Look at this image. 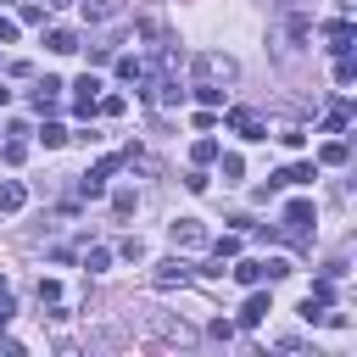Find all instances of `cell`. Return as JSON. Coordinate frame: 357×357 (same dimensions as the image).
Segmentation results:
<instances>
[{"label": "cell", "mask_w": 357, "mask_h": 357, "mask_svg": "<svg viewBox=\"0 0 357 357\" xmlns=\"http://www.w3.org/2000/svg\"><path fill=\"white\" fill-rule=\"evenodd\" d=\"M167 240H173L178 251H201V245H206V223H201V218H178V223L167 229Z\"/></svg>", "instance_id": "cell-1"}, {"label": "cell", "mask_w": 357, "mask_h": 357, "mask_svg": "<svg viewBox=\"0 0 357 357\" xmlns=\"http://www.w3.org/2000/svg\"><path fill=\"white\" fill-rule=\"evenodd\" d=\"M195 67H201V78H206V84H234V73H240V67H234V56H218V50H206Z\"/></svg>", "instance_id": "cell-2"}, {"label": "cell", "mask_w": 357, "mask_h": 357, "mask_svg": "<svg viewBox=\"0 0 357 357\" xmlns=\"http://www.w3.org/2000/svg\"><path fill=\"white\" fill-rule=\"evenodd\" d=\"M229 128H234L240 139H268V134H262V117H257V112H245V106H234V112H229Z\"/></svg>", "instance_id": "cell-3"}, {"label": "cell", "mask_w": 357, "mask_h": 357, "mask_svg": "<svg viewBox=\"0 0 357 357\" xmlns=\"http://www.w3.org/2000/svg\"><path fill=\"white\" fill-rule=\"evenodd\" d=\"M73 89H78V95H73V112H84V117H89V112H95V95H100V78H89V73H84Z\"/></svg>", "instance_id": "cell-4"}, {"label": "cell", "mask_w": 357, "mask_h": 357, "mask_svg": "<svg viewBox=\"0 0 357 357\" xmlns=\"http://www.w3.org/2000/svg\"><path fill=\"white\" fill-rule=\"evenodd\" d=\"M112 167H117V162H112V156H106V162H100V167H89V173H84V178H78V190H84V195H89V201H95V195H106V173H112Z\"/></svg>", "instance_id": "cell-5"}, {"label": "cell", "mask_w": 357, "mask_h": 357, "mask_svg": "<svg viewBox=\"0 0 357 357\" xmlns=\"http://www.w3.org/2000/svg\"><path fill=\"white\" fill-rule=\"evenodd\" d=\"M312 223H318V218H312L307 201H290V206H284V229H290V234H307Z\"/></svg>", "instance_id": "cell-6"}, {"label": "cell", "mask_w": 357, "mask_h": 357, "mask_svg": "<svg viewBox=\"0 0 357 357\" xmlns=\"http://www.w3.org/2000/svg\"><path fill=\"white\" fill-rule=\"evenodd\" d=\"M268 312H273V301H268V296L257 290V296H245V307H240V324H245V329H257V324H262Z\"/></svg>", "instance_id": "cell-7"}, {"label": "cell", "mask_w": 357, "mask_h": 357, "mask_svg": "<svg viewBox=\"0 0 357 357\" xmlns=\"http://www.w3.org/2000/svg\"><path fill=\"white\" fill-rule=\"evenodd\" d=\"M56 106H61V84H56V78H45V84L33 89V112H56Z\"/></svg>", "instance_id": "cell-8"}, {"label": "cell", "mask_w": 357, "mask_h": 357, "mask_svg": "<svg viewBox=\"0 0 357 357\" xmlns=\"http://www.w3.org/2000/svg\"><path fill=\"white\" fill-rule=\"evenodd\" d=\"M324 33H329V50H335V56H346V50H351V22H346V17H340V22H329Z\"/></svg>", "instance_id": "cell-9"}, {"label": "cell", "mask_w": 357, "mask_h": 357, "mask_svg": "<svg viewBox=\"0 0 357 357\" xmlns=\"http://www.w3.org/2000/svg\"><path fill=\"white\" fill-rule=\"evenodd\" d=\"M156 284H190V268L173 257V262H162V268H156Z\"/></svg>", "instance_id": "cell-10"}, {"label": "cell", "mask_w": 357, "mask_h": 357, "mask_svg": "<svg viewBox=\"0 0 357 357\" xmlns=\"http://www.w3.org/2000/svg\"><path fill=\"white\" fill-rule=\"evenodd\" d=\"M22 201H28V190H22L17 178H6V184H0V212H17Z\"/></svg>", "instance_id": "cell-11"}, {"label": "cell", "mask_w": 357, "mask_h": 357, "mask_svg": "<svg viewBox=\"0 0 357 357\" xmlns=\"http://www.w3.org/2000/svg\"><path fill=\"white\" fill-rule=\"evenodd\" d=\"M234 279H240V284H262V279H268V257H262V262H240Z\"/></svg>", "instance_id": "cell-12"}, {"label": "cell", "mask_w": 357, "mask_h": 357, "mask_svg": "<svg viewBox=\"0 0 357 357\" xmlns=\"http://www.w3.org/2000/svg\"><path fill=\"white\" fill-rule=\"evenodd\" d=\"M84 17H89V22H106V17H117V0H84Z\"/></svg>", "instance_id": "cell-13"}, {"label": "cell", "mask_w": 357, "mask_h": 357, "mask_svg": "<svg viewBox=\"0 0 357 357\" xmlns=\"http://www.w3.org/2000/svg\"><path fill=\"white\" fill-rule=\"evenodd\" d=\"M50 50H56V56H67V50H78V39H73V28H56V33H50Z\"/></svg>", "instance_id": "cell-14"}, {"label": "cell", "mask_w": 357, "mask_h": 357, "mask_svg": "<svg viewBox=\"0 0 357 357\" xmlns=\"http://www.w3.org/2000/svg\"><path fill=\"white\" fill-rule=\"evenodd\" d=\"M106 262H112V251H106V245H95V251H84V268H89V273H106Z\"/></svg>", "instance_id": "cell-15"}, {"label": "cell", "mask_w": 357, "mask_h": 357, "mask_svg": "<svg viewBox=\"0 0 357 357\" xmlns=\"http://www.w3.org/2000/svg\"><path fill=\"white\" fill-rule=\"evenodd\" d=\"M195 100H206V106H223V89H218V84H206V78H201V84H195Z\"/></svg>", "instance_id": "cell-16"}, {"label": "cell", "mask_w": 357, "mask_h": 357, "mask_svg": "<svg viewBox=\"0 0 357 357\" xmlns=\"http://www.w3.org/2000/svg\"><path fill=\"white\" fill-rule=\"evenodd\" d=\"M39 139L56 151V145H67V128H61V123H45V128H39Z\"/></svg>", "instance_id": "cell-17"}, {"label": "cell", "mask_w": 357, "mask_h": 357, "mask_svg": "<svg viewBox=\"0 0 357 357\" xmlns=\"http://www.w3.org/2000/svg\"><path fill=\"white\" fill-rule=\"evenodd\" d=\"M279 178H284V184H307V178H312V167H307V162H296V167H284Z\"/></svg>", "instance_id": "cell-18"}, {"label": "cell", "mask_w": 357, "mask_h": 357, "mask_svg": "<svg viewBox=\"0 0 357 357\" xmlns=\"http://www.w3.org/2000/svg\"><path fill=\"white\" fill-rule=\"evenodd\" d=\"M190 156H195V167H201V162H212V156H218V145H212V139H195V151H190Z\"/></svg>", "instance_id": "cell-19"}, {"label": "cell", "mask_w": 357, "mask_h": 357, "mask_svg": "<svg viewBox=\"0 0 357 357\" xmlns=\"http://www.w3.org/2000/svg\"><path fill=\"white\" fill-rule=\"evenodd\" d=\"M324 162H329V167H340V162H346V145H340V139H329V145H324Z\"/></svg>", "instance_id": "cell-20"}, {"label": "cell", "mask_w": 357, "mask_h": 357, "mask_svg": "<svg viewBox=\"0 0 357 357\" xmlns=\"http://www.w3.org/2000/svg\"><path fill=\"white\" fill-rule=\"evenodd\" d=\"M117 251H123V257H128V262H139V257H145V240H139V234H134V240H123V245H117Z\"/></svg>", "instance_id": "cell-21"}, {"label": "cell", "mask_w": 357, "mask_h": 357, "mask_svg": "<svg viewBox=\"0 0 357 357\" xmlns=\"http://www.w3.org/2000/svg\"><path fill=\"white\" fill-rule=\"evenodd\" d=\"M335 78H340V84H351V78H357V67H351V56H340V61H335Z\"/></svg>", "instance_id": "cell-22"}, {"label": "cell", "mask_w": 357, "mask_h": 357, "mask_svg": "<svg viewBox=\"0 0 357 357\" xmlns=\"http://www.w3.org/2000/svg\"><path fill=\"white\" fill-rule=\"evenodd\" d=\"M0 156H6V162H11V167H17V162H22V156H28V145H22V139H11V145H6V151H0Z\"/></svg>", "instance_id": "cell-23"}, {"label": "cell", "mask_w": 357, "mask_h": 357, "mask_svg": "<svg viewBox=\"0 0 357 357\" xmlns=\"http://www.w3.org/2000/svg\"><path fill=\"white\" fill-rule=\"evenodd\" d=\"M112 206H117V218H128V212H134V195H128V190H117V195H112Z\"/></svg>", "instance_id": "cell-24"}, {"label": "cell", "mask_w": 357, "mask_h": 357, "mask_svg": "<svg viewBox=\"0 0 357 357\" xmlns=\"http://www.w3.org/2000/svg\"><path fill=\"white\" fill-rule=\"evenodd\" d=\"M212 251H218V257H234V251H240V234H223V240H218Z\"/></svg>", "instance_id": "cell-25"}, {"label": "cell", "mask_w": 357, "mask_h": 357, "mask_svg": "<svg viewBox=\"0 0 357 357\" xmlns=\"http://www.w3.org/2000/svg\"><path fill=\"white\" fill-rule=\"evenodd\" d=\"M56 296H61V284H56V279H39V301H50V307H56Z\"/></svg>", "instance_id": "cell-26"}, {"label": "cell", "mask_w": 357, "mask_h": 357, "mask_svg": "<svg viewBox=\"0 0 357 357\" xmlns=\"http://www.w3.org/2000/svg\"><path fill=\"white\" fill-rule=\"evenodd\" d=\"M6 39H17V22H6V17H0V45H6Z\"/></svg>", "instance_id": "cell-27"}, {"label": "cell", "mask_w": 357, "mask_h": 357, "mask_svg": "<svg viewBox=\"0 0 357 357\" xmlns=\"http://www.w3.org/2000/svg\"><path fill=\"white\" fill-rule=\"evenodd\" d=\"M6 324H11V296L0 301V335H6Z\"/></svg>", "instance_id": "cell-28"}, {"label": "cell", "mask_w": 357, "mask_h": 357, "mask_svg": "<svg viewBox=\"0 0 357 357\" xmlns=\"http://www.w3.org/2000/svg\"><path fill=\"white\" fill-rule=\"evenodd\" d=\"M6 106H11V89H6V84H0V112H6Z\"/></svg>", "instance_id": "cell-29"}, {"label": "cell", "mask_w": 357, "mask_h": 357, "mask_svg": "<svg viewBox=\"0 0 357 357\" xmlns=\"http://www.w3.org/2000/svg\"><path fill=\"white\" fill-rule=\"evenodd\" d=\"M0 301H6V279H0Z\"/></svg>", "instance_id": "cell-30"}]
</instances>
